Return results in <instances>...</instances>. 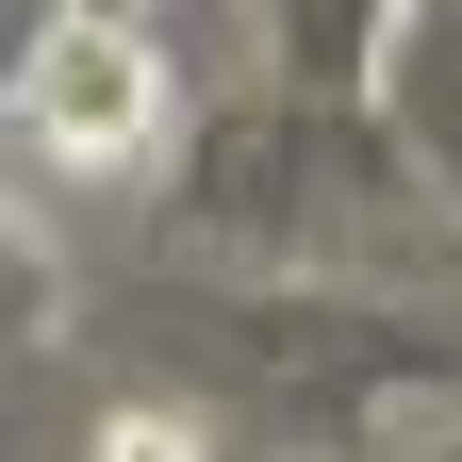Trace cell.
<instances>
[{"label": "cell", "mask_w": 462, "mask_h": 462, "mask_svg": "<svg viewBox=\"0 0 462 462\" xmlns=\"http://www.w3.org/2000/svg\"><path fill=\"white\" fill-rule=\"evenodd\" d=\"M17 116H33V149H67V165H133L165 99H149V50L133 33H50L33 83H17Z\"/></svg>", "instance_id": "1"}, {"label": "cell", "mask_w": 462, "mask_h": 462, "mask_svg": "<svg viewBox=\"0 0 462 462\" xmlns=\"http://www.w3.org/2000/svg\"><path fill=\"white\" fill-rule=\"evenodd\" d=\"M99 462H199L182 413H99Z\"/></svg>", "instance_id": "2"}]
</instances>
